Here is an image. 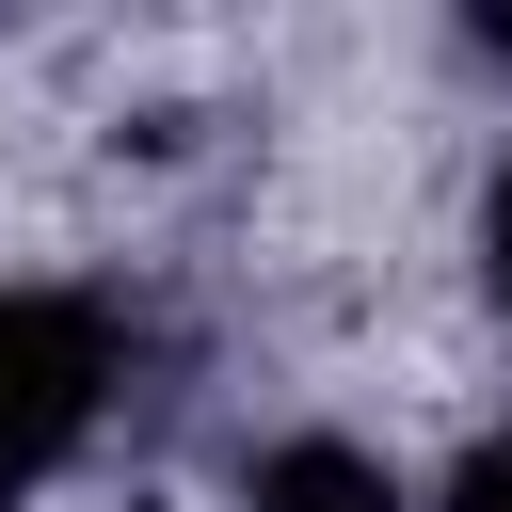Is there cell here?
Here are the masks:
<instances>
[{
	"label": "cell",
	"instance_id": "obj_3",
	"mask_svg": "<svg viewBox=\"0 0 512 512\" xmlns=\"http://www.w3.org/2000/svg\"><path fill=\"white\" fill-rule=\"evenodd\" d=\"M448 512H512V432H496V448H464V480H448Z\"/></svg>",
	"mask_w": 512,
	"mask_h": 512
},
{
	"label": "cell",
	"instance_id": "obj_2",
	"mask_svg": "<svg viewBox=\"0 0 512 512\" xmlns=\"http://www.w3.org/2000/svg\"><path fill=\"white\" fill-rule=\"evenodd\" d=\"M240 512H416L368 448H336V432H304V448H272L256 480H240Z\"/></svg>",
	"mask_w": 512,
	"mask_h": 512
},
{
	"label": "cell",
	"instance_id": "obj_4",
	"mask_svg": "<svg viewBox=\"0 0 512 512\" xmlns=\"http://www.w3.org/2000/svg\"><path fill=\"white\" fill-rule=\"evenodd\" d=\"M480 240H496V288H512V176H496V208H480Z\"/></svg>",
	"mask_w": 512,
	"mask_h": 512
},
{
	"label": "cell",
	"instance_id": "obj_1",
	"mask_svg": "<svg viewBox=\"0 0 512 512\" xmlns=\"http://www.w3.org/2000/svg\"><path fill=\"white\" fill-rule=\"evenodd\" d=\"M112 368H128V336H112L96 288H16V304H0V512L48 496V480L96 448Z\"/></svg>",
	"mask_w": 512,
	"mask_h": 512
}]
</instances>
